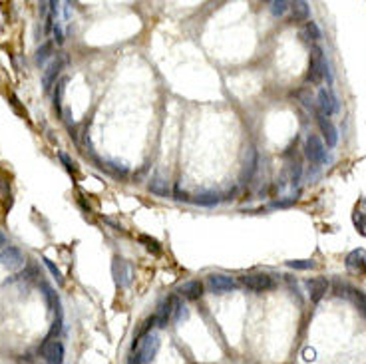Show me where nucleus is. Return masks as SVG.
I'll list each match as a JSON object with an SVG mask.
<instances>
[{
	"label": "nucleus",
	"mask_w": 366,
	"mask_h": 364,
	"mask_svg": "<svg viewBox=\"0 0 366 364\" xmlns=\"http://www.w3.org/2000/svg\"><path fill=\"white\" fill-rule=\"evenodd\" d=\"M364 209H366V201H364ZM352 219H354V225L358 229V233L366 237V211H362L360 205H356V211H354Z\"/></svg>",
	"instance_id": "f3484780"
},
{
	"label": "nucleus",
	"mask_w": 366,
	"mask_h": 364,
	"mask_svg": "<svg viewBox=\"0 0 366 364\" xmlns=\"http://www.w3.org/2000/svg\"><path fill=\"white\" fill-rule=\"evenodd\" d=\"M293 20L295 22H304V20H309V16H311V10H309V4L307 2H295L293 6Z\"/></svg>",
	"instance_id": "dca6fc26"
},
{
	"label": "nucleus",
	"mask_w": 366,
	"mask_h": 364,
	"mask_svg": "<svg viewBox=\"0 0 366 364\" xmlns=\"http://www.w3.org/2000/svg\"><path fill=\"white\" fill-rule=\"evenodd\" d=\"M319 108H320V114L324 117H330L332 114L339 112V102L334 98V94L326 88H322L319 92Z\"/></svg>",
	"instance_id": "6e6552de"
},
{
	"label": "nucleus",
	"mask_w": 366,
	"mask_h": 364,
	"mask_svg": "<svg viewBox=\"0 0 366 364\" xmlns=\"http://www.w3.org/2000/svg\"><path fill=\"white\" fill-rule=\"evenodd\" d=\"M114 277H115V283H117L119 287H126V285H130V281H132V269H130V265H128L124 259H119V257L114 259Z\"/></svg>",
	"instance_id": "f8f14e48"
},
{
	"label": "nucleus",
	"mask_w": 366,
	"mask_h": 364,
	"mask_svg": "<svg viewBox=\"0 0 366 364\" xmlns=\"http://www.w3.org/2000/svg\"><path fill=\"white\" fill-rule=\"evenodd\" d=\"M181 295L185 298H189V300H195V298H199V296L203 295V285L199 283V281H187L185 285H181Z\"/></svg>",
	"instance_id": "2eb2a0df"
},
{
	"label": "nucleus",
	"mask_w": 366,
	"mask_h": 364,
	"mask_svg": "<svg viewBox=\"0 0 366 364\" xmlns=\"http://www.w3.org/2000/svg\"><path fill=\"white\" fill-rule=\"evenodd\" d=\"M317 119H319L320 132H322V136H324V139H326V145H328V147H334V145H337V141H339V132H337L334 124H332L328 117H324L322 114H320Z\"/></svg>",
	"instance_id": "9b49d317"
},
{
	"label": "nucleus",
	"mask_w": 366,
	"mask_h": 364,
	"mask_svg": "<svg viewBox=\"0 0 366 364\" xmlns=\"http://www.w3.org/2000/svg\"><path fill=\"white\" fill-rule=\"evenodd\" d=\"M64 64H66V58L64 56H58L48 68L44 70V76H42V86H44V90L48 92L52 86H56V78L60 76V72L64 68Z\"/></svg>",
	"instance_id": "0eeeda50"
},
{
	"label": "nucleus",
	"mask_w": 366,
	"mask_h": 364,
	"mask_svg": "<svg viewBox=\"0 0 366 364\" xmlns=\"http://www.w3.org/2000/svg\"><path fill=\"white\" fill-rule=\"evenodd\" d=\"M346 267L354 273H364L366 271V251L364 249H354L352 253H348L346 257Z\"/></svg>",
	"instance_id": "ddd939ff"
},
{
	"label": "nucleus",
	"mask_w": 366,
	"mask_h": 364,
	"mask_svg": "<svg viewBox=\"0 0 366 364\" xmlns=\"http://www.w3.org/2000/svg\"><path fill=\"white\" fill-rule=\"evenodd\" d=\"M326 74V60H324V54H322V48L315 46L311 50V64H309V76L307 80L313 82V84H320L322 78Z\"/></svg>",
	"instance_id": "f03ea898"
},
{
	"label": "nucleus",
	"mask_w": 366,
	"mask_h": 364,
	"mask_svg": "<svg viewBox=\"0 0 366 364\" xmlns=\"http://www.w3.org/2000/svg\"><path fill=\"white\" fill-rule=\"evenodd\" d=\"M58 156H60V160H62V163L66 165V169H68V171H76V163L70 160V156H66L64 151H60Z\"/></svg>",
	"instance_id": "cd10ccee"
},
{
	"label": "nucleus",
	"mask_w": 366,
	"mask_h": 364,
	"mask_svg": "<svg viewBox=\"0 0 366 364\" xmlns=\"http://www.w3.org/2000/svg\"><path fill=\"white\" fill-rule=\"evenodd\" d=\"M291 269H300V271H304V269H313L315 267V263L313 261H304V259H298V261H289L287 263Z\"/></svg>",
	"instance_id": "a878e982"
},
{
	"label": "nucleus",
	"mask_w": 366,
	"mask_h": 364,
	"mask_svg": "<svg viewBox=\"0 0 366 364\" xmlns=\"http://www.w3.org/2000/svg\"><path fill=\"white\" fill-rule=\"evenodd\" d=\"M304 36H307L309 40H313V42L320 40V30L319 26H317V22H307V26H304Z\"/></svg>",
	"instance_id": "4be33fe9"
},
{
	"label": "nucleus",
	"mask_w": 366,
	"mask_h": 364,
	"mask_svg": "<svg viewBox=\"0 0 366 364\" xmlns=\"http://www.w3.org/2000/svg\"><path fill=\"white\" fill-rule=\"evenodd\" d=\"M139 241L145 245V249L151 251V253H156V255H160L161 253V245L158 239H154V237H149V235H139Z\"/></svg>",
	"instance_id": "aec40b11"
},
{
	"label": "nucleus",
	"mask_w": 366,
	"mask_h": 364,
	"mask_svg": "<svg viewBox=\"0 0 366 364\" xmlns=\"http://www.w3.org/2000/svg\"><path fill=\"white\" fill-rule=\"evenodd\" d=\"M134 350L139 354L141 364H149L158 350H160V337L156 332H145V335H139V339L134 342Z\"/></svg>",
	"instance_id": "f257e3e1"
},
{
	"label": "nucleus",
	"mask_w": 366,
	"mask_h": 364,
	"mask_svg": "<svg viewBox=\"0 0 366 364\" xmlns=\"http://www.w3.org/2000/svg\"><path fill=\"white\" fill-rule=\"evenodd\" d=\"M241 285L247 287L249 291H255V293H265V291L274 289V279L271 275L265 273L245 275V277H241Z\"/></svg>",
	"instance_id": "7ed1b4c3"
},
{
	"label": "nucleus",
	"mask_w": 366,
	"mask_h": 364,
	"mask_svg": "<svg viewBox=\"0 0 366 364\" xmlns=\"http://www.w3.org/2000/svg\"><path fill=\"white\" fill-rule=\"evenodd\" d=\"M149 189H151V193L161 195V197H167V195H169V187H167V181H165V179H161V177H156L154 181L149 183Z\"/></svg>",
	"instance_id": "6ab92c4d"
},
{
	"label": "nucleus",
	"mask_w": 366,
	"mask_h": 364,
	"mask_svg": "<svg viewBox=\"0 0 366 364\" xmlns=\"http://www.w3.org/2000/svg\"><path fill=\"white\" fill-rule=\"evenodd\" d=\"M40 354L44 356L48 364H62L64 362V344L60 341L48 339L40 346Z\"/></svg>",
	"instance_id": "20e7f679"
},
{
	"label": "nucleus",
	"mask_w": 366,
	"mask_h": 364,
	"mask_svg": "<svg viewBox=\"0 0 366 364\" xmlns=\"http://www.w3.org/2000/svg\"><path fill=\"white\" fill-rule=\"evenodd\" d=\"M307 287H309V295L313 302H319L322 296L326 295L328 291V281L324 277H315V279H309L307 281Z\"/></svg>",
	"instance_id": "9d476101"
},
{
	"label": "nucleus",
	"mask_w": 366,
	"mask_h": 364,
	"mask_svg": "<svg viewBox=\"0 0 366 364\" xmlns=\"http://www.w3.org/2000/svg\"><path fill=\"white\" fill-rule=\"evenodd\" d=\"M50 52H52V42H46L42 48H38V52H36V60H38V64H44L46 60L50 58Z\"/></svg>",
	"instance_id": "5701e85b"
},
{
	"label": "nucleus",
	"mask_w": 366,
	"mask_h": 364,
	"mask_svg": "<svg viewBox=\"0 0 366 364\" xmlns=\"http://www.w3.org/2000/svg\"><path fill=\"white\" fill-rule=\"evenodd\" d=\"M171 320H173V309H171V300L167 298V300L161 302L158 313H156V322H158V326L163 328V326H167Z\"/></svg>",
	"instance_id": "4468645a"
},
{
	"label": "nucleus",
	"mask_w": 366,
	"mask_h": 364,
	"mask_svg": "<svg viewBox=\"0 0 366 364\" xmlns=\"http://www.w3.org/2000/svg\"><path fill=\"white\" fill-rule=\"evenodd\" d=\"M64 86H66V80H60V82H56V90H54V108L58 110V114L62 112V110H60V104H62V94H64Z\"/></svg>",
	"instance_id": "412c9836"
},
{
	"label": "nucleus",
	"mask_w": 366,
	"mask_h": 364,
	"mask_svg": "<svg viewBox=\"0 0 366 364\" xmlns=\"http://www.w3.org/2000/svg\"><path fill=\"white\" fill-rule=\"evenodd\" d=\"M217 201H219V197L215 193H203V195H197V199H195V203L199 205H213Z\"/></svg>",
	"instance_id": "bb28decb"
},
{
	"label": "nucleus",
	"mask_w": 366,
	"mask_h": 364,
	"mask_svg": "<svg viewBox=\"0 0 366 364\" xmlns=\"http://www.w3.org/2000/svg\"><path fill=\"white\" fill-rule=\"evenodd\" d=\"M42 261H44V265L48 267V271L54 275L56 283H58V285H62V283H64V277H62V273H60V269H58V267H56V265H54V263L50 261V259H46V257L42 259Z\"/></svg>",
	"instance_id": "b1692460"
},
{
	"label": "nucleus",
	"mask_w": 366,
	"mask_h": 364,
	"mask_svg": "<svg viewBox=\"0 0 366 364\" xmlns=\"http://www.w3.org/2000/svg\"><path fill=\"white\" fill-rule=\"evenodd\" d=\"M304 151H307V158L317 163V165H322L326 161V145L322 143V139L319 136H309L307 137V145H304Z\"/></svg>",
	"instance_id": "39448f33"
},
{
	"label": "nucleus",
	"mask_w": 366,
	"mask_h": 364,
	"mask_svg": "<svg viewBox=\"0 0 366 364\" xmlns=\"http://www.w3.org/2000/svg\"><path fill=\"white\" fill-rule=\"evenodd\" d=\"M207 283L215 293H229V291H233L237 287V283L227 275H209Z\"/></svg>",
	"instance_id": "1a4fd4ad"
},
{
	"label": "nucleus",
	"mask_w": 366,
	"mask_h": 364,
	"mask_svg": "<svg viewBox=\"0 0 366 364\" xmlns=\"http://www.w3.org/2000/svg\"><path fill=\"white\" fill-rule=\"evenodd\" d=\"M0 265L10 269V271H16L24 265V255L20 249L16 247H4L0 251Z\"/></svg>",
	"instance_id": "423d86ee"
},
{
	"label": "nucleus",
	"mask_w": 366,
	"mask_h": 364,
	"mask_svg": "<svg viewBox=\"0 0 366 364\" xmlns=\"http://www.w3.org/2000/svg\"><path fill=\"white\" fill-rule=\"evenodd\" d=\"M289 6H291V4H289L287 0H279V2H273V4H271V12H273L274 16H281V14L287 12Z\"/></svg>",
	"instance_id": "393cba45"
},
{
	"label": "nucleus",
	"mask_w": 366,
	"mask_h": 364,
	"mask_svg": "<svg viewBox=\"0 0 366 364\" xmlns=\"http://www.w3.org/2000/svg\"><path fill=\"white\" fill-rule=\"evenodd\" d=\"M2 245H6V237L0 233V247H2Z\"/></svg>",
	"instance_id": "c85d7f7f"
},
{
	"label": "nucleus",
	"mask_w": 366,
	"mask_h": 364,
	"mask_svg": "<svg viewBox=\"0 0 366 364\" xmlns=\"http://www.w3.org/2000/svg\"><path fill=\"white\" fill-rule=\"evenodd\" d=\"M348 296L354 300V305L358 307V311L366 317V295L362 291H356V289H348Z\"/></svg>",
	"instance_id": "a211bd4d"
}]
</instances>
